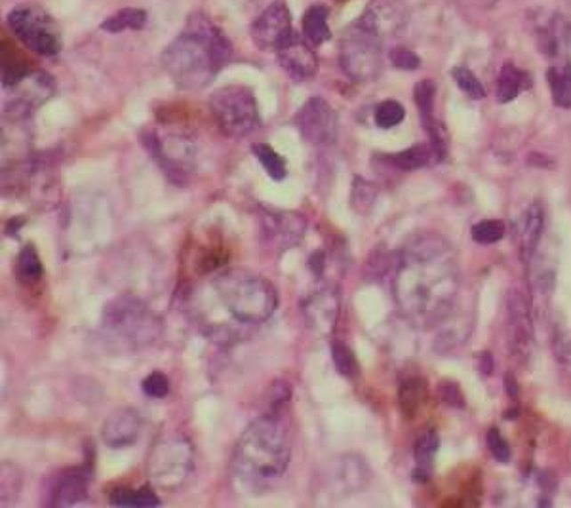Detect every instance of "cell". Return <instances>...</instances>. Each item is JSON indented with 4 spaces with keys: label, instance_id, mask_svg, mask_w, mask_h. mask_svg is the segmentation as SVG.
Instances as JSON below:
<instances>
[{
    "label": "cell",
    "instance_id": "obj_1",
    "mask_svg": "<svg viewBox=\"0 0 571 508\" xmlns=\"http://www.w3.org/2000/svg\"><path fill=\"white\" fill-rule=\"evenodd\" d=\"M459 265L440 234L417 233L398 253L392 291L400 313L415 328H434L450 318L459 296Z\"/></svg>",
    "mask_w": 571,
    "mask_h": 508
},
{
    "label": "cell",
    "instance_id": "obj_2",
    "mask_svg": "<svg viewBox=\"0 0 571 508\" xmlns=\"http://www.w3.org/2000/svg\"><path fill=\"white\" fill-rule=\"evenodd\" d=\"M290 438L277 416H263L246 426L238 438L230 478L244 496H263L273 489L290 464Z\"/></svg>",
    "mask_w": 571,
    "mask_h": 508
},
{
    "label": "cell",
    "instance_id": "obj_3",
    "mask_svg": "<svg viewBox=\"0 0 571 508\" xmlns=\"http://www.w3.org/2000/svg\"><path fill=\"white\" fill-rule=\"evenodd\" d=\"M233 58V46L206 16H190L183 33L162 52L160 63L175 86L206 88Z\"/></svg>",
    "mask_w": 571,
    "mask_h": 508
},
{
    "label": "cell",
    "instance_id": "obj_4",
    "mask_svg": "<svg viewBox=\"0 0 571 508\" xmlns=\"http://www.w3.org/2000/svg\"><path fill=\"white\" fill-rule=\"evenodd\" d=\"M212 288L223 309L246 326L265 324L278 306L275 286L265 276L246 269H229L217 274Z\"/></svg>",
    "mask_w": 571,
    "mask_h": 508
},
{
    "label": "cell",
    "instance_id": "obj_5",
    "mask_svg": "<svg viewBox=\"0 0 571 508\" xmlns=\"http://www.w3.org/2000/svg\"><path fill=\"white\" fill-rule=\"evenodd\" d=\"M101 328L107 339L125 351H141L158 341L160 320L135 298H117L105 306Z\"/></svg>",
    "mask_w": 571,
    "mask_h": 508
},
{
    "label": "cell",
    "instance_id": "obj_6",
    "mask_svg": "<svg viewBox=\"0 0 571 508\" xmlns=\"http://www.w3.org/2000/svg\"><path fill=\"white\" fill-rule=\"evenodd\" d=\"M195 469V448L183 434H168L155 444L147 461L149 480L158 491H178Z\"/></svg>",
    "mask_w": 571,
    "mask_h": 508
},
{
    "label": "cell",
    "instance_id": "obj_7",
    "mask_svg": "<svg viewBox=\"0 0 571 508\" xmlns=\"http://www.w3.org/2000/svg\"><path fill=\"white\" fill-rule=\"evenodd\" d=\"M210 109L217 128L227 138H246L260 126V109L253 91L246 86H223L215 90L210 98Z\"/></svg>",
    "mask_w": 571,
    "mask_h": 508
},
{
    "label": "cell",
    "instance_id": "obj_8",
    "mask_svg": "<svg viewBox=\"0 0 571 508\" xmlns=\"http://www.w3.org/2000/svg\"><path fill=\"white\" fill-rule=\"evenodd\" d=\"M381 40L383 38L358 20L347 27L339 48V61L349 78L355 83H368L381 73Z\"/></svg>",
    "mask_w": 571,
    "mask_h": 508
},
{
    "label": "cell",
    "instance_id": "obj_9",
    "mask_svg": "<svg viewBox=\"0 0 571 508\" xmlns=\"http://www.w3.org/2000/svg\"><path fill=\"white\" fill-rule=\"evenodd\" d=\"M8 25L12 33L20 38L27 48L38 56L53 58L61 50V35L56 21L48 12L38 6H16L8 13Z\"/></svg>",
    "mask_w": 571,
    "mask_h": 508
},
{
    "label": "cell",
    "instance_id": "obj_10",
    "mask_svg": "<svg viewBox=\"0 0 571 508\" xmlns=\"http://www.w3.org/2000/svg\"><path fill=\"white\" fill-rule=\"evenodd\" d=\"M372 482L370 464L360 456H339L328 463V472H326L324 484L328 489V496L334 499H347L357 496L366 486Z\"/></svg>",
    "mask_w": 571,
    "mask_h": 508
},
{
    "label": "cell",
    "instance_id": "obj_11",
    "mask_svg": "<svg viewBox=\"0 0 571 508\" xmlns=\"http://www.w3.org/2000/svg\"><path fill=\"white\" fill-rule=\"evenodd\" d=\"M295 126L312 145H332L337 138V115L322 98H310L295 115Z\"/></svg>",
    "mask_w": 571,
    "mask_h": 508
},
{
    "label": "cell",
    "instance_id": "obj_12",
    "mask_svg": "<svg viewBox=\"0 0 571 508\" xmlns=\"http://www.w3.org/2000/svg\"><path fill=\"white\" fill-rule=\"evenodd\" d=\"M252 40L255 46L263 52H277L286 40H288L292 31V13L284 3L270 4L260 18L252 25Z\"/></svg>",
    "mask_w": 571,
    "mask_h": 508
},
{
    "label": "cell",
    "instance_id": "obj_13",
    "mask_svg": "<svg viewBox=\"0 0 571 508\" xmlns=\"http://www.w3.org/2000/svg\"><path fill=\"white\" fill-rule=\"evenodd\" d=\"M155 155L160 166L175 181H181L195 170V145L181 133H168L155 139Z\"/></svg>",
    "mask_w": 571,
    "mask_h": 508
},
{
    "label": "cell",
    "instance_id": "obj_14",
    "mask_svg": "<svg viewBox=\"0 0 571 508\" xmlns=\"http://www.w3.org/2000/svg\"><path fill=\"white\" fill-rule=\"evenodd\" d=\"M278 65L297 83H303L317 75L318 58L312 46L307 43L305 36L292 35L286 43L277 50Z\"/></svg>",
    "mask_w": 571,
    "mask_h": 508
},
{
    "label": "cell",
    "instance_id": "obj_15",
    "mask_svg": "<svg viewBox=\"0 0 571 508\" xmlns=\"http://www.w3.org/2000/svg\"><path fill=\"white\" fill-rule=\"evenodd\" d=\"M339 293L332 286H324L317 290L312 296L303 303V316L310 331L318 336H328L334 331V326L339 316Z\"/></svg>",
    "mask_w": 571,
    "mask_h": 508
},
{
    "label": "cell",
    "instance_id": "obj_16",
    "mask_svg": "<svg viewBox=\"0 0 571 508\" xmlns=\"http://www.w3.org/2000/svg\"><path fill=\"white\" fill-rule=\"evenodd\" d=\"M261 223L267 244L273 246L277 251H286L295 246L305 233V218L294 211L267 213Z\"/></svg>",
    "mask_w": 571,
    "mask_h": 508
},
{
    "label": "cell",
    "instance_id": "obj_17",
    "mask_svg": "<svg viewBox=\"0 0 571 508\" xmlns=\"http://www.w3.org/2000/svg\"><path fill=\"white\" fill-rule=\"evenodd\" d=\"M143 421L132 408H120L109 416L101 426V440L113 449H125L138 442Z\"/></svg>",
    "mask_w": 571,
    "mask_h": 508
},
{
    "label": "cell",
    "instance_id": "obj_18",
    "mask_svg": "<svg viewBox=\"0 0 571 508\" xmlns=\"http://www.w3.org/2000/svg\"><path fill=\"white\" fill-rule=\"evenodd\" d=\"M406 8L400 0H372L358 21L381 38L400 31L406 23Z\"/></svg>",
    "mask_w": 571,
    "mask_h": 508
},
{
    "label": "cell",
    "instance_id": "obj_19",
    "mask_svg": "<svg viewBox=\"0 0 571 508\" xmlns=\"http://www.w3.org/2000/svg\"><path fill=\"white\" fill-rule=\"evenodd\" d=\"M511 326H512V351L516 360L526 366L534 351V328L526 303L520 296H514L511 301Z\"/></svg>",
    "mask_w": 571,
    "mask_h": 508
},
{
    "label": "cell",
    "instance_id": "obj_20",
    "mask_svg": "<svg viewBox=\"0 0 571 508\" xmlns=\"http://www.w3.org/2000/svg\"><path fill=\"white\" fill-rule=\"evenodd\" d=\"M88 472L84 469H71L58 476L52 489L53 506H73L83 503L88 496Z\"/></svg>",
    "mask_w": 571,
    "mask_h": 508
},
{
    "label": "cell",
    "instance_id": "obj_21",
    "mask_svg": "<svg viewBox=\"0 0 571 508\" xmlns=\"http://www.w3.org/2000/svg\"><path fill=\"white\" fill-rule=\"evenodd\" d=\"M414 98L417 103L421 120H423V126L432 141V147L438 151L440 158H444V141L440 138L437 123H434V115H432V105H434V83L432 80H421V83L415 86Z\"/></svg>",
    "mask_w": 571,
    "mask_h": 508
},
{
    "label": "cell",
    "instance_id": "obj_22",
    "mask_svg": "<svg viewBox=\"0 0 571 508\" xmlns=\"http://www.w3.org/2000/svg\"><path fill=\"white\" fill-rule=\"evenodd\" d=\"M303 36L310 46H320L326 40H330V25H328V8L326 6H310L303 16Z\"/></svg>",
    "mask_w": 571,
    "mask_h": 508
},
{
    "label": "cell",
    "instance_id": "obj_23",
    "mask_svg": "<svg viewBox=\"0 0 571 508\" xmlns=\"http://www.w3.org/2000/svg\"><path fill=\"white\" fill-rule=\"evenodd\" d=\"M543 231V208L539 202H532L524 211L522 219V251L529 258L535 251Z\"/></svg>",
    "mask_w": 571,
    "mask_h": 508
},
{
    "label": "cell",
    "instance_id": "obj_24",
    "mask_svg": "<svg viewBox=\"0 0 571 508\" xmlns=\"http://www.w3.org/2000/svg\"><path fill=\"white\" fill-rule=\"evenodd\" d=\"M527 86V75L520 69H516L514 65L507 63L501 69L499 83H497V99L499 103H509L519 98L522 88Z\"/></svg>",
    "mask_w": 571,
    "mask_h": 508
},
{
    "label": "cell",
    "instance_id": "obj_25",
    "mask_svg": "<svg viewBox=\"0 0 571 508\" xmlns=\"http://www.w3.org/2000/svg\"><path fill=\"white\" fill-rule=\"evenodd\" d=\"M147 23V12L140 8H125L101 23V31L105 33H122L126 29L140 31Z\"/></svg>",
    "mask_w": 571,
    "mask_h": 508
},
{
    "label": "cell",
    "instance_id": "obj_26",
    "mask_svg": "<svg viewBox=\"0 0 571 508\" xmlns=\"http://www.w3.org/2000/svg\"><path fill=\"white\" fill-rule=\"evenodd\" d=\"M549 84L552 91L554 105L569 109L571 107V61L564 67H551L549 69Z\"/></svg>",
    "mask_w": 571,
    "mask_h": 508
},
{
    "label": "cell",
    "instance_id": "obj_27",
    "mask_svg": "<svg viewBox=\"0 0 571 508\" xmlns=\"http://www.w3.org/2000/svg\"><path fill=\"white\" fill-rule=\"evenodd\" d=\"M438 444H440L438 434L434 431H427L415 442V463H417L415 476H421V480H425L429 476L434 457H437Z\"/></svg>",
    "mask_w": 571,
    "mask_h": 508
},
{
    "label": "cell",
    "instance_id": "obj_28",
    "mask_svg": "<svg viewBox=\"0 0 571 508\" xmlns=\"http://www.w3.org/2000/svg\"><path fill=\"white\" fill-rule=\"evenodd\" d=\"M16 273L23 284H35L43 276V261L33 244H27L16 259Z\"/></svg>",
    "mask_w": 571,
    "mask_h": 508
},
{
    "label": "cell",
    "instance_id": "obj_29",
    "mask_svg": "<svg viewBox=\"0 0 571 508\" xmlns=\"http://www.w3.org/2000/svg\"><path fill=\"white\" fill-rule=\"evenodd\" d=\"M253 153L260 160V164L263 166V170L269 173L270 179L275 181H282L288 176V168H286V160L284 156H280L273 147H269L265 143L260 145H253Z\"/></svg>",
    "mask_w": 571,
    "mask_h": 508
},
{
    "label": "cell",
    "instance_id": "obj_30",
    "mask_svg": "<svg viewBox=\"0 0 571 508\" xmlns=\"http://www.w3.org/2000/svg\"><path fill=\"white\" fill-rule=\"evenodd\" d=\"M427 400V386L421 379H410L400 389V406L407 417H414L415 411Z\"/></svg>",
    "mask_w": 571,
    "mask_h": 508
},
{
    "label": "cell",
    "instance_id": "obj_31",
    "mask_svg": "<svg viewBox=\"0 0 571 508\" xmlns=\"http://www.w3.org/2000/svg\"><path fill=\"white\" fill-rule=\"evenodd\" d=\"M111 504L115 506H135V508H147L160 504V499L155 496L151 489H117L111 496Z\"/></svg>",
    "mask_w": 571,
    "mask_h": 508
},
{
    "label": "cell",
    "instance_id": "obj_32",
    "mask_svg": "<svg viewBox=\"0 0 571 508\" xmlns=\"http://www.w3.org/2000/svg\"><path fill=\"white\" fill-rule=\"evenodd\" d=\"M430 151L427 145H414L410 149L394 153L389 156V163L398 170H419L429 164Z\"/></svg>",
    "mask_w": 571,
    "mask_h": 508
},
{
    "label": "cell",
    "instance_id": "obj_33",
    "mask_svg": "<svg viewBox=\"0 0 571 508\" xmlns=\"http://www.w3.org/2000/svg\"><path fill=\"white\" fill-rule=\"evenodd\" d=\"M406 118V109L394 99H387L383 103L377 105L375 109V124L383 130L398 126L402 120Z\"/></svg>",
    "mask_w": 571,
    "mask_h": 508
},
{
    "label": "cell",
    "instance_id": "obj_34",
    "mask_svg": "<svg viewBox=\"0 0 571 508\" xmlns=\"http://www.w3.org/2000/svg\"><path fill=\"white\" fill-rule=\"evenodd\" d=\"M505 236V223L499 219H487L472 226V240L476 244H495Z\"/></svg>",
    "mask_w": 571,
    "mask_h": 508
},
{
    "label": "cell",
    "instance_id": "obj_35",
    "mask_svg": "<svg viewBox=\"0 0 571 508\" xmlns=\"http://www.w3.org/2000/svg\"><path fill=\"white\" fill-rule=\"evenodd\" d=\"M332 354H334V362L339 373L345 377H357L360 373V366L357 362V356L352 353L347 345L335 343L332 346Z\"/></svg>",
    "mask_w": 571,
    "mask_h": 508
},
{
    "label": "cell",
    "instance_id": "obj_36",
    "mask_svg": "<svg viewBox=\"0 0 571 508\" xmlns=\"http://www.w3.org/2000/svg\"><path fill=\"white\" fill-rule=\"evenodd\" d=\"M454 78L461 91H465L470 99H484L486 98V90L479 78L474 76V73L467 67H455L454 69Z\"/></svg>",
    "mask_w": 571,
    "mask_h": 508
},
{
    "label": "cell",
    "instance_id": "obj_37",
    "mask_svg": "<svg viewBox=\"0 0 571 508\" xmlns=\"http://www.w3.org/2000/svg\"><path fill=\"white\" fill-rule=\"evenodd\" d=\"M23 484L21 472L12 463L3 464V504H12L20 496V489Z\"/></svg>",
    "mask_w": 571,
    "mask_h": 508
},
{
    "label": "cell",
    "instance_id": "obj_38",
    "mask_svg": "<svg viewBox=\"0 0 571 508\" xmlns=\"http://www.w3.org/2000/svg\"><path fill=\"white\" fill-rule=\"evenodd\" d=\"M375 202V187L364 179H357L352 187V208L368 211Z\"/></svg>",
    "mask_w": 571,
    "mask_h": 508
},
{
    "label": "cell",
    "instance_id": "obj_39",
    "mask_svg": "<svg viewBox=\"0 0 571 508\" xmlns=\"http://www.w3.org/2000/svg\"><path fill=\"white\" fill-rule=\"evenodd\" d=\"M143 393L151 398H165L170 393V381L162 371L149 373L143 381Z\"/></svg>",
    "mask_w": 571,
    "mask_h": 508
},
{
    "label": "cell",
    "instance_id": "obj_40",
    "mask_svg": "<svg viewBox=\"0 0 571 508\" xmlns=\"http://www.w3.org/2000/svg\"><path fill=\"white\" fill-rule=\"evenodd\" d=\"M487 448L492 451V456L499 461V463H509L511 459V446L505 438L501 436V433L497 429H492L487 433Z\"/></svg>",
    "mask_w": 571,
    "mask_h": 508
},
{
    "label": "cell",
    "instance_id": "obj_41",
    "mask_svg": "<svg viewBox=\"0 0 571 508\" xmlns=\"http://www.w3.org/2000/svg\"><path fill=\"white\" fill-rule=\"evenodd\" d=\"M390 61L397 69H404V71H414L421 65V60L415 56V53L404 46L390 50Z\"/></svg>",
    "mask_w": 571,
    "mask_h": 508
},
{
    "label": "cell",
    "instance_id": "obj_42",
    "mask_svg": "<svg viewBox=\"0 0 571 508\" xmlns=\"http://www.w3.org/2000/svg\"><path fill=\"white\" fill-rule=\"evenodd\" d=\"M442 393H444V402L447 406H457V408L463 406V398H461V393L455 385H444Z\"/></svg>",
    "mask_w": 571,
    "mask_h": 508
}]
</instances>
